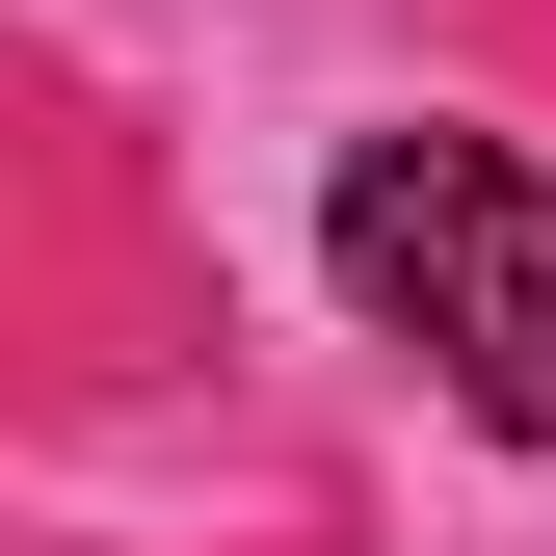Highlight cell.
<instances>
[{
  "label": "cell",
  "mask_w": 556,
  "mask_h": 556,
  "mask_svg": "<svg viewBox=\"0 0 556 556\" xmlns=\"http://www.w3.org/2000/svg\"><path fill=\"white\" fill-rule=\"evenodd\" d=\"M318 265L371 292V344H425V371H451V425L556 451V186L504 160V132H344Z\"/></svg>",
  "instance_id": "obj_1"
}]
</instances>
